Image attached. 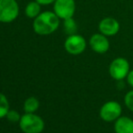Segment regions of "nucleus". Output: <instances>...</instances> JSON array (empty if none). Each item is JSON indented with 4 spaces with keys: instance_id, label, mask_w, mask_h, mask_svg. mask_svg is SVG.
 Returning <instances> with one entry per match:
<instances>
[{
    "instance_id": "nucleus-15",
    "label": "nucleus",
    "mask_w": 133,
    "mask_h": 133,
    "mask_svg": "<svg viewBox=\"0 0 133 133\" xmlns=\"http://www.w3.org/2000/svg\"><path fill=\"white\" fill-rule=\"evenodd\" d=\"M124 103L125 106L133 112V89L128 91L124 96Z\"/></svg>"
},
{
    "instance_id": "nucleus-7",
    "label": "nucleus",
    "mask_w": 133,
    "mask_h": 133,
    "mask_svg": "<svg viewBox=\"0 0 133 133\" xmlns=\"http://www.w3.org/2000/svg\"><path fill=\"white\" fill-rule=\"evenodd\" d=\"M75 9L74 0H55L54 3V12L62 20L74 17Z\"/></svg>"
},
{
    "instance_id": "nucleus-3",
    "label": "nucleus",
    "mask_w": 133,
    "mask_h": 133,
    "mask_svg": "<svg viewBox=\"0 0 133 133\" xmlns=\"http://www.w3.org/2000/svg\"><path fill=\"white\" fill-rule=\"evenodd\" d=\"M130 71V63L123 57L115 58L109 66V74L110 77L118 82L126 79Z\"/></svg>"
},
{
    "instance_id": "nucleus-9",
    "label": "nucleus",
    "mask_w": 133,
    "mask_h": 133,
    "mask_svg": "<svg viewBox=\"0 0 133 133\" xmlns=\"http://www.w3.org/2000/svg\"><path fill=\"white\" fill-rule=\"evenodd\" d=\"M99 32L108 37L114 36L119 31V23L113 17H104L99 23Z\"/></svg>"
},
{
    "instance_id": "nucleus-17",
    "label": "nucleus",
    "mask_w": 133,
    "mask_h": 133,
    "mask_svg": "<svg viewBox=\"0 0 133 133\" xmlns=\"http://www.w3.org/2000/svg\"><path fill=\"white\" fill-rule=\"evenodd\" d=\"M126 80H127V82H128L129 85H130V87L133 89V70L130 71V72H129Z\"/></svg>"
},
{
    "instance_id": "nucleus-2",
    "label": "nucleus",
    "mask_w": 133,
    "mask_h": 133,
    "mask_svg": "<svg viewBox=\"0 0 133 133\" xmlns=\"http://www.w3.org/2000/svg\"><path fill=\"white\" fill-rule=\"evenodd\" d=\"M19 125L25 133H41L44 128L43 119L34 113H25L22 116L19 121Z\"/></svg>"
},
{
    "instance_id": "nucleus-10",
    "label": "nucleus",
    "mask_w": 133,
    "mask_h": 133,
    "mask_svg": "<svg viewBox=\"0 0 133 133\" xmlns=\"http://www.w3.org/2000/svg\"><path fill=\"white\" fill-rule=\"evenodd\" d=\"M115 133H133V119L127 116L119 117L114 121Z\"/></svg>"
},
{
    "instance_id": "nucleus-5",
    "label": "nucleus",
    "mask_w": 133,
    "mask_h": 133,
    "mask_svg": "<svg viewBox=\"0 0 133 133\" xmlns=\"http://www.w3.org/2000/svg\"><path fill=\"white\" fill-rule=\"evenodd\" d=\"M63 46L68 54L72 55H79L85 51L87 47V42L82 35L74 34L67 36Z\"/></svg>"
},
{
    "instance_id": "nucleus-8",
    "label": "nucleus",
    "mask_w": 133,
    "mask_h": 133,
    "mask_svg": "<svg viewBox=\"0 0 133 133\" xmlns=\"http://www.w3.org/2000/svg\"><path fill=\"white\" fill-rule=\"evenodd\" d=\"M89 45L91 49L96 54H105L110 49V41L108 36L102 35V33L93 34L89 40Z\"/></svg>"
},
{
    "instance_id": "nucleus-1",
    "label": "nucleus",
    "mask_w": 133,
    "mask_h": 133,
    "mask_svg": "<svg viewBox=\"0 0 133 133\" xmlns=\"http://www.w3.org/2000/svg\"><path fill=\"white\" fill-rule=\"evenodd\" d=\"M60 18L52 11L41 12L38 16L34 19L33 29L39 35H49L54 33L60 25Z\"/></svg>"
},
{
    "instance_id": "nucleus-4",
    "label": "nucleus",
    "mask_w": 133,
    "mask_h": 133,
    "mask_svg": "<svg viewBox=\"0 0 133 133\" xmlns=\"http://www.w3.org/2000/svg\"><path fill=\"white\" fill-rule=\"evenodd\" d=\"M19 15V5L16 0H0V23H11Z\"/></svg>"
},
{
    "instance_id": "nucleus-18",
    "label": "nucleus",
    "mask_w": 133,
    "mask_h": 133,
    "mask_svg": "<svg viewBox=\"0 0 133 133\" xmlns=\"http://www.w3.org/2000/svg\"><path fill=\"white\" fill-rule=\"evenodd\" d=\"M36 2H38L41 5H48L54 4L55 2V0H35Z\"/></svg>"
},
{
    "instance_id": "nucleus-14",
    "label": "nucleus",
    "mask_w": 133,
    "mask_h": 133,
    "mask_svg": "<svg viewBox=\"0 0 133 133\" xmlns=\"http://www.w3.org/2000/svg\"><path fill=\"white\" fill-rule=\"evenodd\" d=\"M9 110V103L6 97L0 92V119L5 117Z\"/></svg>"
},
{
    "instance_id": "nucleus-6",
    "label": "nucleus",
    "mask_w": 133,
    "mask_h": 133,
    "mask_svg": "<svg viewBox=\"0 0 133 133\" xmlns=\"http://www.w3.org/2000/svg\"><path fill=\"white\" fill-rule=\"evenodd\" d=\"M122 108L118 102L110 101L103 104L100 109V117L105 122H113L121 116Z\"/></svg>"
},
{
    "instance_id": "nucleus-12",
    "label": "nucleus",
    "mask_w": 133,
    "mask_h": 133,
    "mask_svg": "<svg viewBox=\"0 0 133 133\" xmlns=\"http://www.w3.org/2000/svg\"><path fill=\"white\" fill-rule=\"evenodd\" d=\"M39 101L35 97H29L24 103V110L25 113H34L39 108Z\"/></svg>"
},
{
    "instance_id": "nucleus-16",
    "label": "nucleus",
    "mask_w": 133,
    "mask_h": 133,
    "mask_svg": "<svg viewBox=\"0 0 133 133\" xmlns=\"http://www.w3.org/2000/svg\"><path fill=\"white\" fill-rule=\"evenodd\" d=\"M6 119H8L10 122H17V121H20V119H21V117H20L19 113H18L16 110H8V112H7L6 114Z\"/></svg>"
},
{
    "instance_id": "nucleus-11",
    "label": "nucleus",
    "mask_w": 133,
    "mask_h": 133,
    "mask_svg": "<svg viewBox=\"0 0 133 133\" xmlns=\"http://www.w3.org/2000/svg\"><path fill=\"white\" fill-rule=\"evenodd\" d=\"M25 14L28 18L35 19L41 14V5L35 0L29 2L25 8Z\"/></svg>"
},
{
    "instance_id": "nucleus-13",
    "label": "nucleus",
    "mask_w": 133,
    "mask_h": 133,
    "mask_svg": "<svg viewBox=\"0 0 133 133\" xmlns=\"http://www.w3.org/2000/svg\"><path fill=\"white\" fill-rule=\"evenodd\" d=\"M63 28H64L65 33L68 34V35L76 34L78 26H77V24H76L75 20L74 19V17L63 20Z\"/></svg>"
}]
</instances>
